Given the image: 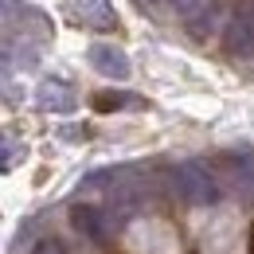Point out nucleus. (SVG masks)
I'll list each match as a JSON object with an SVG mask.
<instances>
[{"instance_id":"nucleus-2","label":"nucleus","mask_w":254,"mask_h":254,"mask_svg":"<svg viewBox=\"0 0 254 254\" xmlns=\"http://www.w3.org/2000/svg\"><path fill=\"white\" fill-rule=\"evenodd\" d=\"M223 47L231 59H251L254 55V4H243L231 24H227V35H223Z\"/></svg>"},{"instance_id":"nucleus-13","label":"nucleus","mask_w":254,"mask_h":254,"mask_svg":"<svg viewBox=\"0 0 254 254\" xmlns=\"http://www.w3.org/2000/svg\"><path fill=\"white\" fill-rule=\"evenodd\" d=\"M59 137H63V141H82V137H86V126H63Z\"/></svg>"},{"instance_id":"nucleus-7","label":"nucleus","mask_w":254,"mask_h":254,"mask_svg":"<svg viewBox=\"0 0 254 254\" xmlns=\"http://www.w3.org/2000/svg\"><path fill=\"white\" fill-rule=\"evenodd\" d=\"M227 164H231V176H235L239 195H254V149H235V153H227Z\"/></svg>"},{"instance_id":"nucleus-5","label":"nucleus","mask_w":254,"mask_h":254,"mask_svg":"<svg viewBox=\"0 0 254 254\" xmlns=\"http://www.w3.org/2000/svg\"><path fill=\"white\" fill-rule=\"evenodd\" d=\"M35 102L43 114H74L78 110V94L70 90V82L63 78H43L39 90H35Z\"/></svg>"},{"instance_id":"nucleus-8","label":"nucleus","mask_w":254,"mask_h":254,"mask_svg":"<svg viewBox=\"0 0 254 254\" xmlns=\"http://www.w3.org/2000/svg\"><path fill=\"white\" fill-rule=\"evenodd\" d=\"M203 4H207V0H164V8H168L172 16H180V20L199 16V12H203Z\"/></svg>"},{"instance_id":"nucleus-1","label":"nucleus","mask_w":254,"mask_h":254,"mask_svg":"<svg viewBox=\"0 0 254 254\" xmlns=\"http://www.w3.org/2000/svg\"><path fill=\"white\" fill-rule=\"evenodd\" d=\"M168 184H172V195L188 207H211L219 199V184L211 176V168L203 160H184L168 172Z\"/></svg>"},{"instance_id":"nucleus-10","label":"nucleus","mask_w":254,"mask_h":254,"mask_svg":"<svg viewBox=\"0 0 254 254\" xmlns=\"http://www.w3.org/2000/svg\"><path fill=\"white\" fill-rule=\"evenodd\" d=\"M195 24H191V35L195 39H207V35L215 32V12H199V16H191Z\"/></svg>"},{"instance_id":"nucleus-3","label":"nucleus","mask_w":254,"mask_h":254,"mask_svg":"<svg viewBox=\"0 0 254 254\" xmlns=\"http://www.w3.org/2000/svg\"><path fill=\"white\" fill-rule=\"evenodd\" d=\"M86 59H90V66H94L102 78H114V82H126L129 74H133V63H129V55L118 43H90Z\"/></svg>"},{"instance_id":"nucleus-6","label":"nucleus","mask_w":254,"mask_h":254,"mask_svg":"<svg viewBox=\"0 0 254 254\" xmlns=\"http://www.w3.org/2000/svg\"><path fill=\"white\" fill-rule=\"evenodd\" d=\"M70 16L78 28H90V32H114L118 24V12L110 8V0H74Z\"/></svg>"},{"instance_id":"nucleus-11","label":"nucleus","mask_w":254,"mask_h":254,"mask_svg":"<svg viewBox=\"0 0 254 254\" xmlns=\"http://www.w3.org/2000/svg\"><path fill=\"white\" fill-rule=\"evenodd\" d=\"M133 102H137L133 94H98L94 110H118V106H133Z\"/></svg>"},{"instance_id":"nucleus-9","label":"nucleus","mask_w":254,"mask_h":254,"mask_svg":"<svg viewBox=\"0 0 254 254\" xmlns=\"http://www.w3.org/2000/svg\"><path fill=\"white\" fill-rule=\"evenodd\" d=\"M16 160H24V141H16V137L8 133V137H4V160H0V164H4V172H8V168H16Z\"/></svg>"},{"instance_id":"nucleus-12","label":"nucleus","mask_w":254,"mask_h":254,"mask_svg":"<svg viewBox=\"0 0 254 254\" xmlns=\"http://www.w3.org/2000/svg\"><path fill=\"white\" fill-rule=\"evenodd\" d=\"M35 254H66L63 239H55V235H47V239H39V247H35Z\"/></svg>"},{"instance_id":"nucleus-4","label":"nucleus","mask_w":254,"mask_h":254,"mask_svg":"<svg viewBox=\"0 0 254 254\" xmlns=\"http://www.w3.org/2000/svg\"><path fill=\"white\" fill-rule=\"evenodd\" d=\"M70 227H74L86 243H106V239H110V231H114L118 223L110 219V211H102V207L78 203V207H70Z\"/></svg>"}]
</instances>
